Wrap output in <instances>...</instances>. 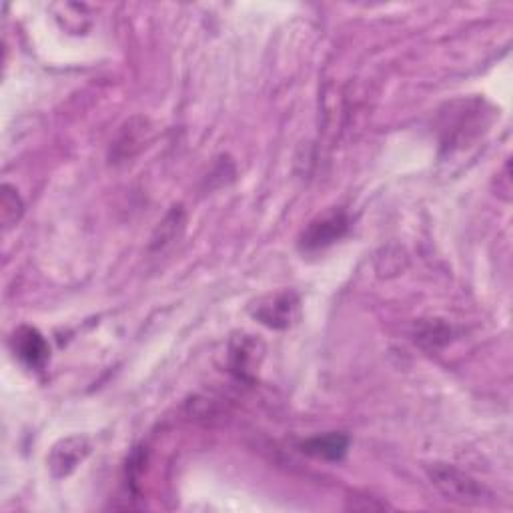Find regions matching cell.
<instances>
[{"mask_svg": "<svg viewBox=\"0 0 513 513\" xmlns=\"http://www.w3.org/2000/svg\"><path fill=\"white\" fill-rule=\"evenodd\" d=\"M25 213V205L11 185H3V193H0V221H3V229H13Z\"/></svg>", "mask_w": 513, "mask_h": 513, "instance_id": "30bf717a", "label": "cell"}, {"mask_svg": "<svg viewBox=\"0 0 513 513\" xmlns=\"http://www.w3.org/2000/svg\"><path fill=\"white\" fill-rule=\"evenodd\" d=\"M349 229V219L341 209H329L315 217L301 233L299 247L303 251H319L339 241Z\"/></svg>", "mask_w": 513, "mask_h": 513, "instance_id": "3957f363", "label": "cell"}, {"mask_svg": "<svg viewBox=\"0 0 513 513\" xmlns=\"http://www.w3.org/2000/svg\"><path fill=\"white\" fill-rule=\"evenodd\" d=\"M265 357V343L251 333H241L231 339L229 345V367L235 377L251 381L259 371Z\"/></svg>", "mask_w": 513, "mask_h": 513, "instance_id": "277c9868", "label": "cell"}, {"mask_svg": "<svg viewBox=\"0 0 513 513\" xmlns=\"http://www.w3.org/2000/svg\"><path fill=\"white\" fill-rule=\"evenodd\" d=\"M93 451L91 439L85 435H71L53 445L47 463L55 479L69 477Z\"/></svg>", "mask_w": 513, "mask_h": 513, "instance_id": "5b68a950", "label": "cell"}, {"mask_svg": "<svg viewBox=\"0 0 513 513\" xmlns=\"http://www.w3.org/2000/svg\"><path fill=\"white\" fill-rule=\"evenodd\" d=\"M451 335V327H447L441 321H429L425 323L419 331H417V339L419 343H429V347H441L449 341Z\"/></svg>", "mask_w": 513, "mask_h": 513, "instance_id": "8fae6325", "label": "cell"}, {"mask_svg": "<svg viewBox=\"0 0 513 513\" xmlns=\"http://www.w3.org/2000/svg\"><path fill=\"white\" fill-rule=\"evenodd\" d=\"M11 349L31 369H43L51 357V347L47 339L29 325L19 327L11 337Z\"/></svg>", "mask_w": 513, "mask_h": 513, "instance_id": "8992f818", "label": "cell"}, {"mask_svg": "<svg viewBox=\"0 0 513 513\" xmlns=\"http://www.w3.org/2000/svg\"><path fill=\"white\" fill-rule=\"evenodd\" d=\"M349 447V437L343 433H325V435H315L309 437L301 443V451L317 457V459H325V461H339L345 457Z\"/></svg>", "mask_w": 513, "mask_h": 513, "instance_id": "ba28073f", "label": "cell"}, {"mask_svg": "<svg viewBox=\"0 0 513 513\" xmlns=\"http://www.w3.org/2000/svg\"><path fill=\"white\" fill-rule=\"evenodd\" d=\"M427 475L445 499L459 505H479L487 495L485 487L479 481H475L471 475L457 469L455 465L433 463L427 467Z\"/></svg>", "mask_w": 513, "mask_h": 513, "instance_id": "6da1fadb", "label": "cell"}, {"mask_svg": "<svg viewBox=\"0 0 513 513\" xmlns=\"http://www.w3.org/2000/svg\"><path fill=\"white\" fill-rule=\"evenodd\" d=\"M301 301L293 291H277L263 295L251 305V315L269 329H289L299 317Z\"/></svg>", "mask_w": 513, "mask_h": 513, "instance_id": "7a4b0ae2", "label": "cell"}, {"mask_svg": "<svg viewBox=\"0 0 513 513\" xmlns=\"http://www.w3.org/2000/svg\"><path fill=\"white\" fill-rule=\"evenodd\" d=\"M185 223H187V219H185L183 207L181 205L173 207L169 211V215L159 223V227H157V231L151 239V249L153 251H163L165 247L175 243L181 237V233L185 229Z\"/></svg>", "mask_w": 513, "mask_h": 513, "instance_id": "9c48e42d", "label": "cell"}, {"mask_svg": "<svg viewBox=\"0 0 513 513\" xmlns=\"http://www.w3.org/2000/svg\"><path fill=\"white\" fill-rule=\"evenodd\" d=\"M149 133H151V125L147 119L135 117V119L127 121L111 145L113 163H123L131 157H135L147 143Z\"/></svg>", "mask_w": 513, "mask_h": 513, "instance_id": "52a82bcc", "label": "cell"}]
</instances>
